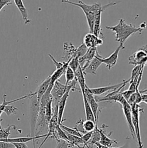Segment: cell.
Returning <instances> with one entry per match:
<instances>
[{
    "label": "cell",
    "mask_w": 147,
    "mask_h": 148,
    "mask_svg": "<svg viewBox=\"0 0 147 148\" xmlns=\"http://www.w3.org/2000/svg\"><path fill=\"white\" fill-rule=\"evenodd\" d=\"M62 2L63 3H66L68 4L75 5L76 6H78L83 11L86 17L90 34L93 33L94 21L98 13L100 12H104L107 8H109L111 6H113L118 3V2H110L108 3L106 5L102 6L101 3L100 2H95L91 5H88L82 1H79L78 2H74L70 0H62Z\"/></svg>",
    "instance_id": "cell-1"
},
{
    "label": "cell",
    "mask_w": 147,
    "mask_h": 148,
    "mask_svg": "<svg viewBox=\"0 0 147 148\" xmlns=\"http://www.w3.org/2000/svg\"><path fill=\"white\" fill-rule=\"evenodd\" d=\"M146 27V23H143L140 27L137 28L131 24H126L125 20L121 18L117 25L113 27L106 26V28L114 33L116 41L118 42L120 44L124 45L129 37L137 32L141 33L144 30Z\"/></svg>",
    "instance_id": "cell-2"
},
{
    "label": "cell",
    "mask_w": 147,
    "mask_h": 148,
    "mask_svg": "<svg viewBox=\"0 0 147 148\" xmlns=\"http://www.w3.org/2000/svg\"><path fill=\"white\" fill-rule=\"evenodd\" d=\"M76 83H77V80L76 78L73 82H71L70 83L67 85L60 83V82H59V80L56 81L54 83V85L51 92L52 98V107H54L58 103L61 98L63 97V95L65 94L66 91L69 88H71L73 91L76 90H77V88L76 87Z\"/></svg>",
    "instance_id": "cell-3"
},
{
    "label": "cell",
    "mask_w": 147,
    "mask_h": 148,
    "mask_svg": "<svg viewBox=\"0 0 147 148\" xmlns=\"http://www.w3.org/2000/svg\"><path fill=\"white\" fill-rule=\"evenodd\" d=\"M132 110V123L135 129L136 134V137H137L139 148L143 147V144L141 140V133L140 128V112L144 111V109L142 108L139 105L133 104L131 106Z\"/></svg>",
    "instance_id": "cell-4"
},
{
    "label": "cell",
    "mask_w": 147,
    "mask_h": 148,
    "mask_svg": "<svg viewBox=\"0 0 147 148\" xmlns=\"http://www.w3.org/2000/svg\"><path fill=\"white\" fill-rule=\"evenodd\" d=\"M30 108V137L35 136V129L39 111V102L37 99L36 95L31 97Z\"/></svg>",
    "instance_id": "cell-5"
},
{
    "label": "cell",
    "mask_w": 147,
    "mask_h": 148,
    "mask_svg": "<svg viewBox=\"0 0 147 148\" xmlns=\"http://www.w3.org/2000/svg\"><path fill=\"white\" fill-rule=\"evenodd\" d=\"M63 48L65 51V58L67 59V60L74 58H79L82 56L87 51V47L82 43L78 48H75L71 42L64 43Z\"/></svg>",
    "instance_id": "cell-6"
},
{
    "label": "cell",
    "mask_w": 147,
    "mask_h": 148,
    "mask_svg": "<svg viewBox=\"0 0 147 148\" xmlns=\"http://www.w3.org/2000/svg\"><path fill=\"white\" fill-rule=\"evenodd\" d=\"M129 64L136 66L146 65L147 62V45L139 49L128 58Z\"/></svg>",
    "instance_id": "cell-7"
},
{
    "label": "cell",
    "mask_w": 147,
    "mask_h": 148,
    "mask_svg": "<svg viewBox=\"0 0 147 148\" xmlns=\"http://www.w3.org/2000/svg\"><path fill=\"white\" fill-rule=\"evenodd\" d=\"M125 47L124 45L120 44L118 48L110 55V56L108 58H104L102 56H101L98 52L97 53V56L98 57V59L101 61L102 63H104L106 65V67L108 70H110L114 66H115L117 63L118 58L119 52L121 49H124Z\"/></svg>",
    "instance_id": "cell-8"
},
{
    "label": "cell",
    "mask_w": 147,
    "mask_h": 148,
    "mask_svg": "<svg viewBox=\"0 0 147 148\" xmlns=\"http://www.w3.org/2000/svg\"><path fill=\"white\" fill-rule=\"evenodd\" d=\"M97 48H88L86 53L78 59L79 63L82 71L88 66L89 63L94 58L97 53Z\"/></svg>",
    "instance_id": "cell-9"
},
{
    "label": "cell",
    "mask_w": 147,
    "mask_h": 148,
    "mask_svg": "<svg viewBox=\"0 0 147 148\" xmlns=\"http://www.w3.org/2000/svg\"><path fill=\"white\" fill-rule=\"evenodd\" d=\"M122 107V110L124 112V116L126 120L128 127L131 132V135L133 138H136V134L135 132V129L132 123V110L131 107L129 105L127 102H125L123 105H121Z\"/></svg>",
    "instance_id": "cell-10"
},
{
    "label": "cell",
    "mask_w": 147,
    "mask_h": 148,
    "mask_svg": "<svg viewBox=\"0 0 147 148\" xmlns=\"http://www.w3.org/2000/svg\"><path fill=\"white\" fill-rule=\"evenodd\" d=\"M83 43L87 48H97L103 44V40L102 38L95 36L94 34L89 33L84 36Z\"/></svg>",
    "instance_id": "cell-11"
},
{
    "label": "cell",
    "mask_w": 147,
    "mask_h": 148,
    "mask_svg": "<svg viewBox=\"0 0 147 148\" xmlns=\"http://www.w3.org/2000/svg\"><path fill=\"white\" fill-rule=\"evenodd\" d=\"M126 80H124L122 82L114 84V85H110L108 86H104V87H101L98 88H90L89 87V91L92 93L95 96H100L101 95H102L108 91H113L116 90H117L118 88H120L121 86H122L125 83Z\"/></svg>",
    "instance_id": "cell-12"
},
{
    "label": "cell",
    "mask_w": 147,
    "mask_h": 148,
    "mask_svg": "<svg viewBox=\"0 0 147 148\" xmlns=\"http://www.w3.org/2000/svg\"><path fill=\"white\" fill-rule=\"evenodd\" d=\"M72 91L71 88H69L61 98L58 103V123L59 125H61L63 122V116L65 109V107L67 103L68 98L69 97L70 91Z\"/></svg>",
    "instance_id": "cell-13"
},
{
    "label": "cell",
    "mask_w": 147,
    "mask_h": 148,
    "mask_svg": "<svg viewBox=\"0 0 147 148\" xmlns=\"http://www.w3.org/2000/svg\"><path fill=\"white\" fill-rule=\"evenodd\" d=\"M46 134L44 135H38L35 136L34 137H17L14 138H7V139H0V141L8 142L10 143H26L30 142L31 141H33L34 142V148L35 147V142L37 140H39L40 138H42L45 137Z\"/></svg>",
    "instance_id": "cell-14"
},
{
    "label": "cell",
    "mask_w": 147,
    "mask_h": 148,
    "mask_svg": "<svg viewBox=\"0 0 147 148\" xmlns=\"http://www.w3.org/2000/svg\"><path fill=\"white\" fill-rule=\"evenodd\" d=\"M84 93H85V95L87 99V102H89L91 110L93 112L94 116L95 118V121L97 119V112H98V104L97 102V101H95L94 95L91 93V92L89 91V87L86 85L85 86V88H84Z\"/></svg>",
    "instance_id": "cell-15"
},
{
    "label": "cell",
    "mask_w": 147,
    "mask_h": 148,
    "mask_svg": "<svg viewBox=\"0 0 147 148\" xmlns=\"http://www.w3.org/2000/svg\"><path fill=\"white\" fill-rule=\"evenodd\" d=\"M101 64L102 63L98 59L97 55H95L94 58L89 63L88 66L83 70V74L84 75H87L88 74L97 75V71L99 68V67L101 65Z\"/></svg>",
    "instance_id": "cell-16"
},
{
    "label": "cell",
    "mask_w": 147,
    "mask_h": 148,
    "mask_svg": "<svg viewBox=\"0 0 147 148\" xmlns=\"http://www.w3.org/2000/svg\"><path fill=\"white\" fill-rule=\"evenodd\" d=\"M13 1L22 16L23 19L24 21V24L25 25L29 24L31 23V20L28 18V11L23 3V0H13Z\"/></svg>",
    "instance_id": "cell-17"
},
{
    "label": "cell",
    "mask_w": 147,
    "mask_h": 148,
    "mask_svg": "<svg viewBox=\"0 0 147 148\" xmlns=\"http://www.w3.org/2000/svg\"><path fill=\"white\" fill-rule=\"evenodd\" d=\"M50 82H51V76L49 75L38 87L37 91H36V96L38 102H40L41 98L48 89L50 84Z\"/></svg>",
    "instance_id": "cell-18"
},
{
    "label": "cell",
    "mask_w": 147,
    "mask_h": 148,
    "mask_svg": "<svg viewBox=\"0 0 147 148\" xmlns=\"http://www.w3.org/2000/svg\"><path fill=\"white\" fill-rule=\"evenodd\" d=\"M82 94V97H83V103H84V110H85V115H86V120H91L94 122H95V118L94 116L93 112L91 110V108L89 103V102L87 101L85 93H84V90L81 91Z\"/></svg>",
    "instance_id": "cell-19"
},
{
    "label": "cell",
    "mask_w": 147,
    "mask_h": 148,
    "mask_svg": "<svg viewBox=\"0 0 147 148\" xmlns=\"http://www.w3.org/2000/svg\"><path fill=\"white\" fill-rule=\"evenodd\" d=\"M105 126H102L101 128H100V134H101V139L99 143L106 147L108 148H110L113 144H117L118 141L116 140H113V139H110V138L105 134V133L103 131V129Z\"/></svg>",
    "instance_id": "cell-20"
},
{
    "label": "cell",
    "mask_w": 147,
    "mask_h": 148,
    "mask_svg": "<svg viewBox=\"0 0 147 148\" xmlns=\"http://www.w3.org/2000/svg\"><path fill=\"white\" fill-rule=\"evenodd\" d=\"M103 12H100L98 13V14L96 16L94 24V27H93V33L95 36L99 37L102 35V36L104 37V35L102 32V27H101V16L102 13Z\"/></svg>",
    "instance_id": "cell-21"
},
{
    "label": "cell",
    "mask_w": 147,
    "mask_h": 148,
    "mask_svg": "<svg viewBox=\"0 0 147 148\" xmlns=\"http://www.w3.org/2000/svg\"><path fill=\"white\" fill-rule=\"evenodd\" d=\"M74 73L75 75V78L77 80V83H78L79 86L80 87V91L84 90L85 86H86V84L85 82V78H84V74H83L82 69L80 66L78 67V68L76 69V70L74 72Z\"/></svg>",
    "instance_id": "cell-22"
},
{
    "label": "cell",
    "mask_w": 147,
    "mask_h": 148,
    "mask_svg": "<svg viewBox=\"0 0 147 148\" xmlns=\"http://www.w3.org/2000/svg\"><path fill=\"white\" fill-rule=\"evenodd\" d=\"M17 127L15 125H9L6 129H0V139H7L10 134L11 130H16Z\"/></svg>",
    "instance_id": "cell-23"
},
{
    "label": "cell",
    "mask_w": 147,
    "mask_h": 148,
    "mask_svg": "<svg viewBox=\"0 0 147 148\" xmlns=\"http://www.w3.org/2000/svg\"><path fill=\"white\" fill-rule=\"evenodd\" d=\"M65 74L66 77V85L70 83L75 79V73L73 70L69 66L67 67Z\"/></svg>",
    "instance_id": "cell-24"
},
{
    "label": "cell",
    "mask_w": 147,
    "mask_h": 148,
    "mask_svg": "<svg viewBox=\"0 0 147 148\" xmlns=\"http://www.w3.org/2000/svg\"><path fill=\"white\" fill-rule=\"evenodd\" d=\"M53 114V108H52V99H51L46 105L45 108V115L47 120L49 122Z\"/></svg>",
    "instance_id": "cell-25"
},
{
    "label": "cell",
    "mask_w": 147,
    "mask_h": 148,
    "mask_svg": "<svg viewBox=\"0 0 147 148\" xmlns=\"http://www.w3.org/2000/svg\"><path fill=\"white\" fill-rule=\"evenodd\" d=\"M146 65H142V66H136L135 67V68L133 69L132 73H131V78L129 79V83H131L133 80L134 79L139 76V75L141 71L144 68Z\"/></svg>",
    "instance_id": "cell-26"
},
{
    "label": "cell",
    "mask_w": 147,
    "mask_h": 148,
    "mask_svg": "<svg viewBox=\"0 0 147 148\" xmlns=\"http://www.w3.org/2000/svg\"><path fill=\"white\" fill-rule=\"evenodd\" d=\"M60 127L65 131L67 133L69 134H71V135H73V136H78V137H81L82 136V134L79 133L76 129H75L74 128H70V127H69L65 125H63L62 123L61 125H59Z\"/></svg>",
    "instance_id": "cell-27"
},
{
    "label": "cell",
    "mask_w": 147,
    "mask_h": 148,
    "mask_svg": "<svg viewBox=\"0 0 147 148\" xmlns=\"http://www.w3.org/2000/svg\"><path fill=\"white\" fill-rule=\"evenodd\" d=\"M95 126V122L91 120H86L85 122H83V128L86 132L93 131Z\"/></svg>",
    "instance_id": "cell-28"
},
{
    "label": "cell",
    "mask_w": 147,
    "mask_h": 148,
    "mask_svg": "<svg viewBox=\"0 0 147 148\" xmlns=\"http://www.w3.org/2000/svg\"><path fill=\"white\" fill-rule=\"evenodd\" d=\"M56 133H57V136H58V137L59 139L63 140L65 141H66L70 143L66 132L60 127V126L59 125L57 126V127H56Z\"/></svg>",
    "instance_id": "cell-29"
},
{
    "label": "cell",
    "mask_w": 147,
    "mask_h": 148,
    "mask_svg": "<svg viewBox=\"0 0 147 148\" xmlns=\"http://www.w3.org/2000/svg\"><path fill=\"white\" fill-rule=\"evenodd\" d=\"M56 143L57 144L55 148H69L73 147L72 145L70 143L63 140L59 139L56 141Z\"/></svg>",
    "instance_id": "cell-30"
},
{
    "label": "cell",
    "mask_w": 147,
    "mask_h": 148,
    "mask_svg": "<svg viewBox=\"0 0 147 148\" xmlns=\"http://www.w3.org/2000/svg\"><path fill=\"white\" fill-rule=\"evenodd\" d=\"M83 121L82 119L78 120L75 125V126L74 127L75 129H76L79 133L82 134H84L86 133V132L84 130L83 128Z\"/></svg>",
    "instance_id": "cell-31"
},
{
    "label": "cell",
    "mask_w": 147,
    "mask_h": 148,
    "mask_svg": "<svg viewBox=\"0 0 147 148\" xmlns=\"http://www.w3.org/2000/svg\"><path fill=\"white\" fill-rule=\"evenodd\" d=\"M79 61H78V58H72L69 63V66L73 70L74 72H75L76 69L78 68V67L79 66Z\"/></svg>",
    "instance_id": "cell-32"
},
{
    "label": "cell",
    "mask_w": 147,
    "mask_h": 148,
    "mask_svg": "<svg viewBox=\"0 0 147 148\" xmlns=\"http://www.w3.org/2000/svg\"><path fill=\"white\" fill-rule=\"evenodd\" d=\"M17 110H18V109L16 108H15L14 106L6 105L4 107V109L3 110V112H5L7 115H10L11 114H15L16 111H17Z\"/></svg>",
    "instance_id": "cell-33"
},
{
    "label": "cell",
    "mask_w": 147,
    "mask_h": 148,
    "mask_svg": "<svg viewBox=\"0 0 147 148\" xmlns=\"http://www.w3.org/2000/svg\"><path fill=\"white\" fill-rule=\"evenodd\" d=\"M48 56L49 57L51 58V59L52 60L54 64H55L56 69H60L62 67H63L65 64V63L66 62H58L57 60H55V59L54 58L53 56H52L51 54H48Z\"/></svg>",
    "instance_id": "cell-34"
},
{
    "label": "cell",
    "mask_w": 147,
    "mask_h": 148,
    "mask_svg": "<svg viewBox=\"0 0 147 148\" xmlns=\"http://www.w3.org/2000/svg\"><path fill=\"white\" fill-rule=\"evenodd\" d=\"M135 91H132V90H127L126 91H122V92H120V93L121 94V95H122V97L124 98V99L126 100V102H128V99H129L130 97L132 95V94L133 93H134Z\"/></svg>",
    "instance_id": "cell-35"
},
{
    "label": "cell",
    "mask_w": 147,
    "mask_h": 148,
    "mask_svg": "<svg viewBox=\"0 0 147 148\" xmlns=\"http://www.w3.org/2000/svg\"><path fill=\"white\" fill-rule=\"evenodd\" d=\"M92 133H93V131L89 132H86V133L82 135L81 138L83 140V141H84V144L85 143L87 144L90 141V140L91 139V136H92Z\"/></svg>",
    "instance_id": "cell-36"
},
{
    "label": "cell",
    "mask_w": 147,
    "mask_h": 148,
    "mask_svg": "<svg viewBox=\"0 0 147 148\" xmlns=\"http://www.w3.org/2000/svg\"><path fill=\"white\" fill-rule=\"evenodd\" d=\"M13 0H0V12L5 6L12 4Z\"/></svg>",
    "instance_id": "cell-37"
},
{
    "label": "cell",
    "mask_w": 147,
    "mask_h": 148,
    "mask_svg": "<svg viewBox=\"0 0 147 148\" xmlns=\"http://www.w3.org/2000/svg\"><path fill=\"white\" fill-rule=\"evenodd\" d=\"M0 148H14V147L12 143L0 141Z\"/></svg>",
    "instance_id": "cell-38"
},
{
    "label": "cell",
    "mask_w": 147,
    "mask_h": 148,
    "mask_svg": "<svg viewBox=\"0 0 147 148\" xmlns=\"http://www.w3.org/2000/svg\"><path fill=\"white\" fill-rule=\"evenodd\" d=\"M14 148H28L25 143H12Z\"/></svg>",
    "instance_id": "cell-39"
},
{
    "label": "cell",
    "mask_w": 147,
    "mask_h": 148,
    "mask_svg": "<svg viewBox=\"0 0 147 148\" xmlns=\"http://www.w3.org/2000/svg\"><path fill=\"white\" fill-rule=\"evenodd\" d=\"M142 102H144L146 104L147 103V95L146 93L142 94Z\"/></svg>",
    "instance_id": "cell-40"
},
{
    "label": "cell",
    "mask_w": 147,
    "mask_h": 148,
    "mask_svg": "<svg viewBox=\"0 0 147 148\" xmlns=\"http://www.w3.org/2000/svg\"><path fill=\"white\" fill-rule=\"evenodd\" d=\"M95 145H96V147H97V148H109L108 147H105V146H104V145L101 144L99 142L96 143L95 144Z\"/></svg>",
    "instance_id": "cell-41"
},
{
    "label": "cell",
    "mask_w": 147,
    "mask_h": 148,
    "mask_svg": "<svg viewBox=\"0 0 147 148\" xmlns=\"http://www.w3.org/2000/svg\"><path fill=\"white\" fill-rule=\"evenodd\" d=\"M129 148L128 144H125V145L121 146V147H115V148Z\"/></svg>",
    "instance_id": "cell-42"
},
{
    "label": "cell",
    "mask_w": 147,
    "mask_h": 148,
    "mask_svg": "<svg viewBox=\"0 0 147 148\" xmlns=\"http://www.w3.org/2000/svg\"><path fill=\"white\" fill-rule=\"evenodd\" d=\"M2 112H3V111H2V110H0V129L2 128V126H1V115L2 114Z\"/></svg>",
    "instance_id": "cell-43"
},
{
    "label": "cell",
    "mask_w": 147,
    "mask_h": 148,
    "mask_svg": "<svg viewBox=\"0 0 147 148\" xmlns=\"http://www.w3.org/2000/svg\"><path fill=\"white\" fill-rule=\"evenodd\" d=\"M143 148V147H140V148Z\"/></svg>",
    "instance_id": "cell-44"
}]
</instances>
